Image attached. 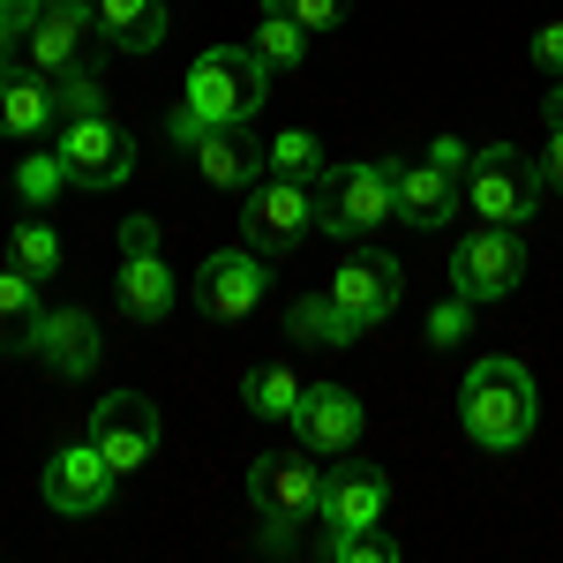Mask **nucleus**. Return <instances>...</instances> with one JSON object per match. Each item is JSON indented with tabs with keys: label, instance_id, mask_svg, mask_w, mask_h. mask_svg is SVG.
<instances>
[{
	"label": "nucleus",
	"instance_id": "18",
	"mask_svg": "<svg viewBox=\"0 0 563 563\" xmlns=\"http://www.w3.org/2000/svg\"><path fill=\"white\" fill-rule=\"evenodd\" d=\"M98 31L90 23V0H53L38 15V31L23 38V68H38V76H68L76 60H84V38Z\"/></svg>",
	"mask_w": 563,
	"mask_h": 563
},
{
	"label": "nucleus",
	"instance_id": "9",
	"mask_svg": "<svg viewBox=\"0 0 563 563\" xmlns=\"http://www.w3.org/2000/svg\"><path fill=\"white\" fill-rule=\"evenodd\" d=\"M60 166L76 188H121L135 174V135L113 113H84V121H60Z\"/></svg>",
	"mask_w": 563,
	"mask_h": 563
},
{
	"label": "nucleus",
	"instance_id": "14",
	"mask_svg": "<svg viewBox=\"0 0 563 563\" xmlns=\"http://www.w3.org/2000/svg\"><path fill=\"white\" fill-rule=\"evenodd\" d=\"M113 488H121V474L106 466L98 443H68V451L45 459V504H53L60 519H98V511H113Z\"/></svg>",
	"mask_w": 563,
	"mask_h": 563
},
{
	"label": "nucleus",
	"instance_id": "32",
	"mask_svg": "<svg viewBox=\"0 0 563 563\" xmlns=\"http://www.w3.org/2000/svg\"><path fill=\"white\" fill-rule=\"evenodd\" d=\"M323 549H331L339 563H398V541L376 533V526H368V533H346V541H323Z\"/></svg>",
	"mask_w": 563,
	"mask_h": 563
},
{
	"label": "nucleus",
	"instance_id": "24",
	"mask_svg": "<svg viewBox=\"0 0 563 563\" xmlns=\"http://www.w3.org/2000/svg\"><path fill=\"white\" fill-rule=\"evenodd\" d=\"M301 390H308V384L286 368V361H263V368H249V376H241V406H249L256 421H294Z\"/></svg>",
	"mask_w": 563,
	"mask_h": 563
},
{
	"label": "nucleus",
	"instance_id": "10",
	"mask_svg": "<svg viewBox=\"0 0 563 563\" xmlns=\"http://www.w3.org/2000/svg\"><path fill=\"white\" fill-rule=\"evenodd\" d=\"M113 294H121L129 323H166L174 316V271L158 256V225L151 218L121 225V278H113Z\"/></svg>",
	"mask_w": 563,
	"mask_h": 563
},
{
	"label": "nucleus",
	"instance_id": "31",
	"mask_svg": "<svg viewBox=\"0 0 563 563\" xmlns=\"http://www.w3.org/2000/svg\"><path fill=\"white\" fill-rule=\"evenodd\" d=\"M263 8H278V15H294L301 31H339L353 15V0H263Z\"/></svg>",
	"mask_w": 563,
	"mask_h": 563
},
{
	"label": "nucleus",
	"instance_id": "27",
	"mask_svg": "<svg viewBox=\"0 0 563 563\" xmlns=\"http://www.w3.org/2000/svg\"><path fill=\"white\" fill-rule=\"evenodd\" d=\"M53 84V113L60 121H84V113H106V76L90 68V60H76L68 76H45Z\"/></svg>",
	"mask_w": 563,
	"mask_h": 563
},
{
	"label": "nucleus",
	"instance_id": "3",
	"mask_svg": "<svg viewBox=\"0 0 563 563\" xmlns=\"http://www.w3.org/2000/svg\"><path fill=\"white\" fill-rule=\"evenodd\" d=\"M166 143H174V151L211 180V188H225V196H249V188L263 180V166H271V143H256L249 121H196L188 106H174Z\"/></svg>",
	"mask_w": 563,
	"mask_h": 563
},
{
	"label": "nucleus",
	"instance_id": "15",
	"mask_svg": "<svg viewBox=\"0 0 563 563\" xmlns=\"http://www.w3.org/2000/svg\"><path fill=\"white\" fill-rule=\"evenodd\" d=\"M331 301L353 308V316L376 331V323H390V316H398V301H406V271H398L384 249H353V256L331 271Z\"/></svg>",
	"mask_w": 563,
	"mask_h": 563
},
{
	"label": "nucleus",
	"instance_id": "17",
	"mask_svg": "<svg viewBox=\"0 0 563 563\" xmlns=\"http://www.w3.org/2000/svg\"><path fill=\"white\" fill-rule=\"evenodd\" d=\"M384 504H390V481L376 466H339V474L323 481V541H346V533L384 526Z\"/></svg>",
	"mask_w": 563,
	"mask_h": 563
},
{
	"label": "nucleus",
	"instance_id": "36",
	"mask_svg": "<svg viewBox=\"0 0 563 563\" xmlns=\"http://www.w3.org/2000/svg\"><path fill=\"white\" fill-rule=\"evenodd\" d=\"M0 68H15V45H8V38H0Z\"/></svg>",
	"mask_w": 563,
	"mask_h": 563
},
{
	"label": "nucleus",
	"instance_id": "1",
	"mask_svg": "<svg viewBox=\"0 0 563 563\" xmlns=\"http://www.w3.org/2000/svg\"><path fill=\"white\" fill-rule=\"evenodd\" d=\"M533 421H541V390H533V368L526 361H481V368H466V384H459V429H466V443H481V451H519L526 435H533Z\"/></svg>",
	"mask_w": 563,
	"mask_h": 563
},
{
	"label": "nucleus",
	"instance_id": "20",
	"mask_svg": "<svg viewBox=\"0 0 563 563\" xmlns=\"http://www.w3.org/2000/svg\"><path fill=\"white\" fill-rule=\"evenodd\" d=\"M90 23L113 53H158L166 45V0H90Z\"/></svg>",
	"mask_w": 563,
	"mask_h": 563
},
{
	"label": "nucleus",
	"instance_id": "5",
	"mask_svg": "<svg viewBox=\"0 0 563 563\" xmlns=\"http://www.w3.org/2000/svg\"><path fill=\"white\" fill-rule=\"evenodd\" d=\"M263 98H271V68H263L249 45H211L196 53L188 84H180V106L196 121H256Z\"/></svg>",
	"mask_w": 563,
	"mask_h": 563
},
{
	"label": "nucleus",
	"instance_id": "7",
	"mask_svg": "<svg viewBox=\"0 0 563 563\" xmlns=\"http://www.w3.org/2000/svg\"><path fill=\"white\" fill-rule=\"evenodd\" d=\"M308 233H316V180L263 174L241 203V241L263 249V256H294Z\"/></svg>",
	"mask_w": 563,
	"mask_h": 563
},
{
	"label": "nucleus",
	"instance_id": "21",
	"mask_svg": "<svg viewBox=\"0 0 563 563\" xmlns=\"http://www.w3.org/2000/svg\"><path fill=\"white\" fill-rule=\"evenodd\" d=\"M60 113H53V84L38 68H0V135L15 143H38Z\"/></svg>",
	"mask_w": 563,
	"mask_h": 563
},
{
	"label": "nucleus",
	"instance_id": "12",
	"mask_svg": "<svg viewBox=\"0 0 563 563\" xmlns=\"http://www.w3.org/2000/svg\"><path fill=\"white\" fill-rule=\"evenodd\" d=\"M263 294H271V256L263 249H218V256H203V278H196V301H203V316L211 323H241V316H256Z\"/></svg>",
	"mask_w": 563,
	"mask_h": 563
},
{
	"label": "nucleus",
	"instance_id": "4",
	"mask_svg": "<svg viewBox=\"0 0 563 563\" xmlns=\"http://www.w3.org/2000/svg\"><path fill=\"white\" fill-rule=\"evenodd\" d=\"M384 218H398V166L376 158H346L316 174V225L339 241H368Z\"/></svg>",
	"mask_w": 563,
	"mask_h": 563
},
{
	"label": "nucleus",
	"instance_id": "30",
	"mask_svg": "<svg viewBox=\"0 0 563 563\" xmlns=\"http://www.w3.org/2000/svg\"><path fill=\"white\" fill-rule=\"evenodd\" d=\"M421 331H429V346H435V353H443V346H466V331H474V301H466V294H451V301H435Z\"/></svg>",
	"mask_w": 563,
	"mask_h": 563
},
{
	"label": "nucleus",
	"instance_id": "13",
	"mask_svg": "<svg viewBox=\"0 0 563 563\" xmlns=\"http://www.w3.org/2000/svg\"><path fill=\"white\" fill-rule=\"evenodd\" d=\"M286 429H294V443L316 451V459H346L353 443L368 435V406H361L346 384H308Z\"/></svg>",
	"mask_w": 563,
	"mask_h": 563
},
{
	"label": "nucleus",
	"instance_id": "6",
	"mask_svg": "<svg viewBox=\"0 0 563 563\" xmlns=\"http://www.w3.org/2000/svg\"><path fill=\"white\" fill-rule=\"evenodd\" d=\"M466 211L481 218V225H526V218L549 203V174L533 166V158H519L511 143H488V151H474V166H466Z\"/></svg>",
	"mask_w": 563,
	"mask_h": 563
},
{
	"label": "nucleus",
	"instance_id": "16",
	"mask_svg": "<svg viewBox=\"0 0 563 563\" xmlns=\"http://www.w3.org/2000/svg\"><path fill=\"white\" fill-rule=\"evenodd\" d=\"M60 376V384H90L98 376V361H106V339H98V316L90 308H45L38 323V346H31Z\"/></svg>",
	"mask_w": 563,
	"mask_h": 563
},
{
	"label": "nucleus",
	"instance_id": "11",
	"mask_svg": "<svg viewBox=\"0 0 563 563\" xmlns=\"http://www.w3.org/2000/svg\"><path fill=\"white\" fill-rule=\"evenodd\" d=\"M90 443L106 451L113 474H143L158 459V406L143 390H106L98 413H90Z\"/></svg>",
	"mask_w": 563,
	"mask_h": 563
},
{
	"label": "nucleus",
	"instance_id": "25",
	"mask_svg": "<svg viewBox=\"0 0 563 563\" xmlns=\"http://www.w3.org/2000/svg\"><path fill=\"white\" fill-rule=\"evenodd\" d=\"M249 53H256V60L271 68V76H294V68L308 60V31L294 23V15H278V8H263V23H256V45H249Z\"/></svg>",
	"mask_w": 563,
	"mask_h": 563
},
{
	"label": "nucleus",
	"instance_id": "29",
	"mask_svg": "<svg viewBox=\"0 0 563 563\" xmlns=\"http://www.w3.org/2000/svg\"><path fill=\"white\" fill-rule=\"evenodd\" d=\"M271 174H286V180H316V174H323V143H316L308 129L271 135Z\"/></svg>",
	"mask_w": 563,
	"mask_h": 563
},
{
	"label": "nucleus",
	"instance_id": "19",
	"mask_svg": "<svg viewBox=\"0 0 563 563\" xmlns=\"http://www.w3.org/2000/svg\"><path fill=\"white\" fill-rule=\"evenodd\" d=\"M466 211V188H459V174H443V166H398V218L413 225V233H443L451 218Z\"/></svg>",
	"mask_w": 563,
	"mask_h": 563
},
{
	"label": "nucleus",
	"instance_id": "34",
	"mask_svg": "<svg viewBox=\"0 0 563 563\" xmlns=\"http://www.w3.org/2000/svg\"><path fill=\"white\" fill-rule=\"evenodd\" d=\"M429 166H443V174H459V180H466V166H474V151H466L459 135H435V143H429Z\"/></svg>",
	"mask_w": 563,
	"mask_h": 563
},
{
	"label": "nucleus",
	"instance_id": "33",
	"mask_svg": "<svg viewBox=\"0 0 563 563\" xmlns=\"http://www.w3.org/2000/svg\"><path fill=\"white\" fill-rule=\"evenodd\" d=\"M533 68L541 76H563V23H541L533 31Z\"/></svg>",
	"mask_w": 563,
	"mask_h": 563
},
{
	"label": "nucleus",
	"instance_id": "2",
	"mask_svg": "<svg viewBox=\"0 0 563 563\" xmlns=\"http://www.w3.org/2000/svg\"><path fill=\"white\" fill-rule=\"evenodd\" d=\"M323 466H316V451H263L256 466H249V504H256L263 519V549H294V533H301L308 519H323Z\"/></svg>",
	"mask_w": 563,
	"mask_h": 563
},
{
	"label": "nucleus",
	"instance_id": "23",
	"mask_svg": "<svg viewBox=\"0 0 563 563\" xmlns=\"http://www.w3.org/2000/svg\"><path fill=\"white\" fill-rule=\"evenodd\" d=\"M368 323L353 316V308H339L331 294H308V301H294V316H286V339L294 346H353Z\"/></svg>",
	"mask_w": 563,
	"mask_h": 563
},
{
	"label": "nucleus",
	"instance_id": "8",
	"mask_svg": "<svg viewBox=\"0 0 563 563\" xmlns=\"http://www.w3.org/2000/svg\"><path fill=\"white\" fill-rule=\"evenodd\" d=\"M526 241H519V225H474L459 249H451V294H466L474 308L488 301H504V294H519V278H526Z\"/></svg>",
	"mask_w": 563,
	"mask_h": 563
},
{
	"label": "nucleus",
	"instance_id": "26",
	"mask_svg": "<svg viewBox=\"0 0 563 563\" xmlns=\"http://www.w3.org/2000/svg\"><path fill=\"white\" fill-rule=\"evenodd\" d=\"M60 256H68V249H60V233H53L45 218H23V225L8 233V263H15L23 278H38V286L60 271Z\"/></svg>",
	"mask_w": 563,
	"mask_h": 563
},
{
	"label": "nucleus",
	"instance_id": "28",
	"mask_svg": "<svg viewBox=\"0 0 563 563\" xmlns=\"http://www.w3.org/2000/svg\"><path fill=\"white\" fill-rule=\"evenodd\" d=\"M68 188H76V180L60 166V151H23V166H15V196H23V203L45 211V203H60Z\"/></svg>",
	"mask_w": 563,
	"mask_h": 563
},
{
	"label": "nucleus",
	"instance_id": "22",
	"mask_svg": "<svg viewBox=\"0 0 563 563\" xmlns=\"http://www.w3.org/2000/svg\"><path fill=\"white\" fill-rule=\"evenodd\" d=\"M38 323H45L38 278H23V271L8 263V271H0V353H31L38 346Z\"/></svg>",
	"mask_w": 563,
	"mask_h": 563
},
{
	"label": "nucleus",
	"instance_id": "35",
	"mask_svg": "<svg viewBox=\"0 0 563 563\" xmlns=\"http://www.w3.org/2000/svg\"><path fill=\"white\" fill-rule=\"evenodd\" d=\"M549 188H563V121H549V158H541Z\"/></svg>",
	"mask_w": 563,
	"mask_h": 563
}]
</instances>
